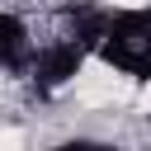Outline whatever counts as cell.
Returning a JSON list of instances; mask_svg holds the SVG:
<instances>
[{
    "mask_svg": "<svg viewBox=\"0 0 151 151\" xmlns=\"http://www.w3.org/2000/svg\"><path fill=\"white\" fill-rule=\"evenodd\" d=\"M33 52H38L33 24L24 14H14V9H0V66L5 71H28Z\"/></svg>",
    "mask_w": 151,
    "mask_h": 151,
    "instance_id": "cell-1",
    "label": "cell"
},
{
    "mask_svg": "<svg viewBox=\"0 0 151 151\" xmlns=\"http://www.w3.org/2000/svg\"><path fill=\"white\" fill-rule=\"evenodd\" d=\"M47 151H118V146L104 142V137H66V142H57V146H47Z\"/></svg>",
    "mask_w": 151,
    "mask_h": 151,
    "instance_id": "cell-2",
    "label": "cell"
},
{
    "mask_svg": "<svg viewBox=\"0 0 151 151\" xmlns=\"http://www.w3.org/2000/svg\"><path fill=\"white\" fill-rule=\"evenodd\" d=\"M0 151H28V142H24V132L5 123V127H0Z\"/></svg>",
    "mask_w": 151,
    "mask_h": 151,
    "instance_id": "cell-3",
    "label": "cell"
}]
</instances>
